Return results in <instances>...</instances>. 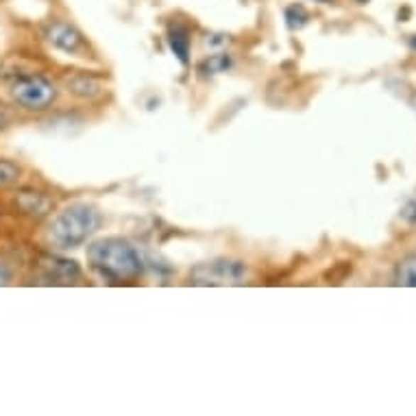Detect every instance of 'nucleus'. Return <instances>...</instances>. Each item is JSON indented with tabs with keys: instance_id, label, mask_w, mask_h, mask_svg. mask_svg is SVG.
<instances>
[{
	"instance_id": "9d476101",
	"label": "nucleus",
	"mask_w": 416,
	"mask_h": 416,
	"mask_svg": "<svg viewBox=\"0 0 416 416\" xmlns=\"http://www.w3.org/2000/svg\"><path fill=\"white\" fill-rule=\"evenodd\" d=\"M395 283L403 288H416V253L407 255L405 260L399 262L395 273Z\"/></svg>"
},
{
	"instance_id": "f8f14e48",
	"label": "nucleus",
	"mask_w": 416,
	"mask_h": 416,
	"mask_svg": "<svg viewBox=\"0 0 416 416\" xmlns=\"http://www.w3.org/2000/svg\"><path fill=\"white\" fill-rule=\"evenodd\" d=\"M310 20V13L303 5H290L285 9V24L288 28H303Z\"/></svg>"
},
{
	"instance_id": "f03ea898",
	"label": "nucleus",
	"mask_w": 416,
	"mask_h": 416,
	"mask_svg": "<svg viewBox=\"0 0 416 416\" xmlns=\"http://www.w3.org/2000/svg\"><path fill=\"white\" fill-rule=\"evenodd\" d=\"M99 209L85 203H75L53 216L48 225V240L57 248H77L99 229Z\"/></svg>"
},
{
	"instance_id": "0eeeda50",
	"label": "nucleus",
	"mask_w": 416,
	"mask_h": 416,
	"mask_svg": "<svg viewBox=\"0 0 416 416\" xmlns=\"http://www.w3.org/2000/svg\"><path fill=\"white\" fill-rule=\"evenodd\" d=\"M13 203L18 212L28 218H46L48 214H53V207H55L53 199L38 190H20L13 197Z\"/></svg>"
},
{
	"instance_id": "dca6fc26",
	"label": "nucleus",
	"mask_w": 416,
	"mask_h": 416,
	"mask_svg": "<svg viewBox=\"0 0 416 416\" xmlns=\"http://www.w3.org/2000/svg\"><path fill=\"white\" fill-rule=\"evenodd\" d=\"M407 212H414V216L410 218V222H416V203H412V205H407V207L403 209V214H407Z\"/></svg>"
},
{
	"instance_id": "aec40b11",
	"label": "nucleus",
	"mask_w": 416,
	"mask_h": 416,
	"mask_svg": "<svg viewBox=\"0 0 416 416\" xmlns=\"http://www.w3.org/2000/svg\"><path fill=\"white\" fill-rule=\"evenodd\" d=\"M414 109H416V101H414Z\"/></svg>"
},
{
	"instance_id": "2eb2a0df",
	"label": "nucleus",
	"mask_w": 416,
	"mask_h": 416,
	"mask_svg": "<svg viewBox=\"0 0 416 416\" xmlns=\"http://www.w3.org/2000/svg\"><path fill=\"white\" fill-rule=\"evenodd\" d=\"M9 122H11L9 114H7L3 107H0V129H7V126H9Z\"/></svg>"
},
{
	"instance_id": "7ed1b4c3",
	"label": "nucleus",
	"mask_w": 416,
	"mask_h": 416,
	"mask_svg": "<svg viewBox=\"0 0 416 416\" xmlns=\"http://www.w3.org/2000/svg\"><path fill=\"white\" fill-rule=\"evenodd\" d=\"M11 99L26 111H44L57 101V87L42 75H26L11 85Z\"/></svg>"
},
{
	"instance_id": "423d86ee",
	"label": "nucleus",
	"mask_w": 416,
	"mask_h": 416,
	"mask_svg": "<svg viewBox=\"0 0 416 416\" xmlns=\"http://www.w3.org/2000/svg\"><path fill=\"white\" fill-rule=\"evenodd\" d=\"M40 273L48 283H72L81 277V268L75 260L57 258V255H44L40 260Z\"/></svg>"
},
{
	"instance_id": "f257e3e1",
	"label": "nucleus",
	"mask_w": 416,
	"mask_h": 416,
	"mask_svg": "<svg viewBox=\"0 0 416 416\" xmlns=\"http://www.w3.org/2000/svg\"><path fill=\"white\" fill-rule=\"evenodd\" d=\"M87 260L94 270L114 281H129L142 275V260L138 251L120 238L96 240L87 248Z\"/></svg>"
},
{
	"instance_id": "6ab92c4d",
	"label": "nucleus",
	"mask_w": 416,
	"mask_h": 416,
	"mask_svg": "<svg viewBox=\"0 0 416 416\" xmlns=\"http://www.w3.org/2000/svg\"><path fill=\"white\" fill-rule=\"evenodd\" d=\"M356 3H362L364 5V3H368V0H356Z\"/></svg>"
},
{
	"instance_id": "39448f33",
	"label": "nucleus",
	"mask_w": 416,
	"mask_h": 416,
	"mask_svg": "<svg viewBox=\"0 0 416 416\" xmlns=\"http://www.w3.org/2000/svg\"><path fill=\"white\" fill-rule=\"evenodd\" d=\"M44 38L48 44H53L57 50H63L68 55H77L85 48L83 35L68 22H50L44 31Z\"/></svg>"
},
{
	"instance_id": "4468645a",
	"label": "nucleus",
	"mask_w": 416,
	"mask_h": 416,
	"mask_svg": "<svg viewBox=\"0 0 416 416\" xmlns=\"http://www.w3.org/2000/svg\"><path fill=\"white\" fill-rule=\"evenodd\" d=\"M9 279H11V273H9L7 264H3V262H0V285L9 283Z\"/></svg>"
},
{
	"instance_id": "1a4fd4ad",
	"label": "nucleus",
	"mask_w": 416,
	"mask_h": 416,
	"mask_svg": "<svg viewBox=\"0 0 416 416\" xmlns=\"http://www.w3.org/2000/svg\"><path fill=\"white\" fill-rule=\"evenodd\" d=\"M168 44H170V50L175 53V57L187 66L190 61V33L187 28L183 26H173L170 33H168Z\"/></svg>"
},
{
	"instance_id": "20e7f679",
	"label": "nucleus",
	"mask_w": 416,
	"mask_h": 416,
	"mask_svg": "<svg viewBox=\"0 0 416 416\" xmlns=\"http://www.w3.org/2000/svg\"><path fill=\"white\" fill-rule=\"evenodd\" d=\"M246 275V266L242 262L218 260L209 264H201L192 273L195 283H238Z\"/></svg>"
},
{
	"instance_id": "6e6552de",
	"label": "nucleus",
	"mask_w": 416,
	"mask_h": 416,
	"mask_svg": "<svg viewBox=\"0 0 416 416\" xmlns=\"http://www.w3.org/2000/svg\"><path fill=\"white\" fill-rule=\"evenodd\" d=\"M70 92L75 96H81V99H96V96H101L103 94V85L101 81H96L94 77L89 75H75V77H68L66 79Z\"/></svg>"
},
{
	"instance_id": "f3484780",
	"label": "nucleus",
	"mask_w": 416,
	"mask_h": 416,
	"mask_svg": "<svg viewBox=\"0 0 416 416\" xmlns=\"http://www.w3.org/2000/svg\"><path fill=\"white\" fill-rule=\"evenodd\" d=\"M410 44H412V48H416V35L412 38V42H410Z\"/></svg>"
},
{
	"instance_id": "9b49d317",
	"label": "nucleus",
	"mask_w": 416,
	"mask_h": 416,
	"mask_svg": "<svg viewBox=\"0 0 416 416\" xmlns=\"http://www.w3.org/2000/svg\"><path fill=\"white\" fill-rule=\"evenodd\" d=\"M229 66H231L229 55H212V57H207V59L201 63L199 70H201L203 75H218V72H227Z\"/></svg>"
},
{
	"instance_id": "a211bd4d",
	"label": "nucleus",
	"mask_w": 416,
	"mask_h": 416,
	"mask_svg": "<svg viewBox=\"0 0 416 416\" xmlns=\"http://www.w3.org/2000/svg\"><path fill=\"white\" fill-rule=\"evenodd\" d=\"M318 3H325V5H329V3H334V0H318Z\"/></svg>"
},
{
	"instance_id": "ddd939ff",
	"label": "nucleus",
	"mask_w": 416,
	"mask_h": 416,
	"mask_svg": "<svg viewBox=\"0 0 416 416\" xmlns=\"http://www.w3.org/2000/svg\"><path fill=\"white\" fill-rule=\"evenodd\" d=\"M20 179V166L9 162V159H0V187H9L18 183Z\"/></svg>"
}]
</instances>
